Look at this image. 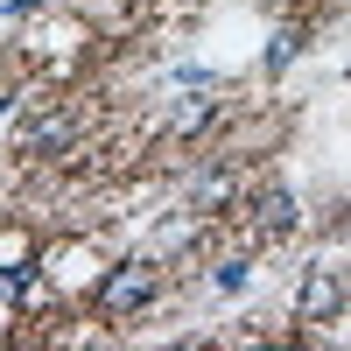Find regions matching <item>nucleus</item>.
Returning <instances> with one entry per match:
<instances>
[{
    "label": "nucleus",
    "mask_w": 351,
    "mask_h": 351,
    "mask_svg": "<svg viewBox=\"0 0 351 351\" xmlns=\"http://www.w3.org/2000/svg\"><path fill=\"white\" fill-rule=\"evenodd\" d=\"M337 302H344L337 274H324V267H316V274H309V288H302V309H295V316H302V324H324V316H330Z\"/></svg>",
    "instance_id": "7ed1b4c3"
},
{
    "label": "nucleus",
    "mask_w": 351,
    "mask_h": 351,
    "mask_svg": "<svg viewBox=\"0 0 351 351\" xmlns=\"http://www.w3.org/2000/svg\"><path fill=\"white\" fill-rule=\"evenodd\" d=\"M155 288H162V267L155 260H120L106 281H99V309L106 316H141L155 302Z\"/></svg>",
    "instance_id": "f257e3e1"
},
{
    "label": "nucleus",
    "mask_w": 351,
    "mask_h": 351,
    "mask_svg": "<svg viewBox=\"0 0 351 351\" xmlns=\"http://www.w3.org/2000/svg\"><path fill=\"white\" fill-rule=\"evenodd\" d=\"M295 49H302V36H295V28H281L274 49H267V71H288V64H295Z\"/></svg>",
    "instance_id": "0eeeda50"
},
{
    "label": "nucleus",
    "mask_w": 351,
    "mask_h": 351,
    "mask_svg": "<svg viewBox=\"0 0 351 351\" xmlns=\"http://www.w3.org/2000/svg\"><path fill=\"white\" fill-rule=\"evenodd\" d=\"M211 120H218V99H204V84H197V99H183L169 112V134H204Z\"/></svg>",
    "instance_id": "20e7f679"
},
{
    "label": "nucleus",
    "mask_w": 351,
    "mask_h": 351,
    "mask_svg": "<svg viewBox=\"0 0 351 351\" xmlns=\"http://www.w3.org/2000/svg\"><path fill=\"white\" fill-rule=\"evenodd\" d=\"M218 288H246V260H225V267H218Z\"/></svg>",
    "instance_id": "6e6552de"
},
{
    "label": "nucleus",
    "mask_w": 351,
    "mask_h": 351,
    "mask_svg": "<svg viewBox=\"0 0 351 351\" xmlns=\"http://www.w3.org/2000/svg\"><path fill=\"white\" fill-rule=\"evenodd\" d=\"M64 141H71L64 112H36V120L21 127V155H49V148H64Z\"/></svg>",
    "instance_id": "f03ea898"
},
{
    "label": "nucleus",
    "mask_w": 351,
    "mask_h": 351,
    "mask_svg": "<svg viewBox=\"0 0 351 351\" xmlns=\"http://www.w3.org/2000/svg\"><path fill=\"white\" fill-rule=\"evenodd\" d=\"M253 211H260V232H288V225H295V197H288V190H260Z\"/></svg>",
    "instance_id": "39448f33"
},
{
    "label": "nucleus",
    "mask_w": 351,
    "mask_h": 351,
    "mask_svg": "<svg viewBox=\"0 0 351 351\" xmlns=\"http://www.w3.org/2000/svg\"><path fill=\"white\" fill-rule=\"evenodd\" d=\"M225 197H232V176H225V169H211V176H197V183H190V204H197V211H218Z\"/></svg>",
    "instance_id": "423d86ee"
}]
</instances>
